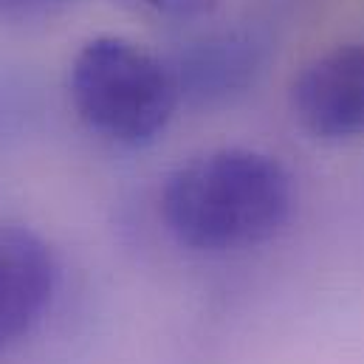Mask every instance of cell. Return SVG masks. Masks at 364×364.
Here are the masks:
<instances>
[{"mask_svg":"<svg viewBox=\"0 0 364 364\" xmlns=\"http://www.w3.org/2000/svg\"><path fill=\"white\" fill-rule=\"evenodd\" d=\"M54 288L57 263L48 243L26 226H0V350L40 325Z\"/></svg>","mask_w":364,"mask_h":364,"instance_id":"obj_4","label":"cell"},{"mask_svg":"<svg viewBox=\"0 0 364 364\" xmlns=\"http://www.w3.org/2000/svg\"><path fill=\"white\" fill-rule=\"evenodd\" d=\"M71 0H0V17L6 20H34L65 9Z\"/></svg>","mask_w":364,"mask_h":364,"instance_id":"obj_5","label":"cell"},{"mask_svg":"<svg viewBox=\"0 0 364 364\" xmlns=\"http://www.w3.org/2000/svg\"><path fill=\"white\" fill-rule=\"evenodd\" d=\"M291 107L302 130L319 141L364 136V43L316 54L294 80Z\"/></svg>","mask_w":364,"mask_h":364,"instance_id":"obj_3","label":"cell"},{"mask_svg":"<svg viewBox=\"0 0 364 364\" xmlns=\"http://www.w3.org/2000/svg\"><path fill=\"white\" fill-rule=\"evenodd\" d=\"M159 14L176 17V20H189V17H203L209 14L220 0H147Z\"/></svg>","mask_w":364,"mask_h":364,"instance_id":"obj_6","label":"cell"},{"mask_svg":"<svg viewBox=\"0 0 364 364\" xmlns=\"http://www.w3.org/2000/svg\"><path fill=\"white\" fill-rule=\"evenodd\" d=\"M294 212L291 173L269 153L223 147L181 164L161 189L167 232L192 252L223 255L279 235Z\"/></svg>","mask_w":364,"mask_h":364,"instance_id":"obj_1","label":"cell"},{"mask_svg":"<svg viewBox=\"0 0 364 364\" xmlns=\"http://www.w3.org/2000/svg\"><path fill=\"white\" fill-rule=\"evenodd\" d=\"M68 91L91 133L122 147H144L167 130L181 82L139 43L93 37L71 63Z\"/></svg>","mask_w":364,"mask_h":364,"instance_id":"obj_2","label":"cell"}]
</instances>
